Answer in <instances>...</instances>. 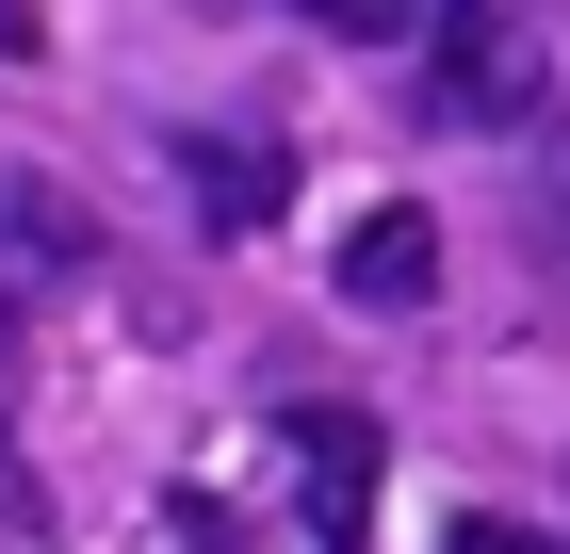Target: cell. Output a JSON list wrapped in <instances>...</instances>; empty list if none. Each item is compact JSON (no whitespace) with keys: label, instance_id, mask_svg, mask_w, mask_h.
Returning a JSON list of instances; mask_svg holds the SVG:
<instances>
[{"label":"cell","instance_id":"cell-3","mask_svg":"<svg viewBox=\"0 0 570 554\" xmlns=\"http://www.w3.org/2000/svg\"><path fill=\"white\" fill-rule=\"evenodd\" d=\"M294 473H309V522H326V554L375 538V425L358 408H309L294 425Z\"/></svg>","mask_w":570,"mask_h":554},{"label":"cell","instance_id":"cell-4","mask_svg":"<svg viewBox=\"0 0 570 554\" xmlns=\"http://www.w3.org/2000/svg\"><path fill=\"white\" fill-rule=\"evenodd\" d=\"M179 179H196V213L245 245V229H277V147H228V130H196L179 147Z\"/></svg>","mask_w":570,"mask_h":554},{"label":"cell","instance_id":"cell-7","mask_svg":"<svg viewBox=\"0 0 570 554\" xmlns=\"http://www.w3.org/2000/svg\"><path fill=\"white\" fill-rule=\"evenodd\" d=\"M440 554H554V538H522V522H489V506H473V522H440Z\"/></svg>","mask_w":570,"mask_h":554},{"label":"cell","instance_id":"cell-5","mask_svg":"<svg viewBox=\"0 0 570 554\" xmlns=\"http://www.w3.org/2000/svg\"><path fill=\"white\" fill-rule=\"evenodd\" d=\"M0 278H82V213L66 196H0Z\"/></svg>","mask_w":570,"mask_h":554},{"label":"cell","instance_id":"cell-6","mask_svg":"<svg viewBox=\"0 0 570 554\" xmlns=\"http://www.w3.org/2000/svg\"><path fill=\"white\" fill-rule=\"evenodd\" d=\"M294 17H326V33H358V49H392V33H440L456 0H294Z\"/></svg>","mask_w":570,"mask_h":554},{"label":"cell","instance_id":"cell-1","mask_svg":"<svg viewBox=\"0 0 570 554\" xmlns=\"http://www.w3.org/2000/svg\"><path fill=\"white\" fill-rule=\"evenodd\" d=\"M538 98H554V49H538V17H505V0H456L424 33V98L407 115H440V130H522Z\"/></svg>","mask_w":570,"mask_h":554},{"label":"cell","instance_id":"cell-2","mask_svg":"<svg viewBox=\"0 0 570 554\" xmlns=\"http://www.w3.org/2000/svg\"><path fill=\"white\" fill-rule=\"evenodd\" d=\"M343 310H440V213H407V196H375V213L343 229Z\"/></svg>","mask_w":570,"mask_h":554}]
</instances>
